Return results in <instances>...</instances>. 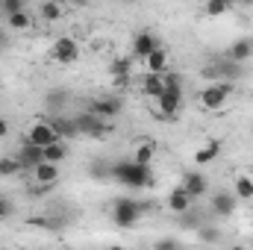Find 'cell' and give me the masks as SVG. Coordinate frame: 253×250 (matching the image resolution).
Instances as JSON below:
<instances>
[{"label": "cell", "mask_w": 253, "mask_h": 250, "mask_svg": "<svg viewBox=\"0 0 253 250\" xmlns=\"http://www.w3.org/2000/svg\"><path fill=\"white\" fill-rule=\"evenodd\" d=\"M109 174H112L115 183H121V186H126V188H150L153 186L150 168L135 165V162H115V165L109 168Z\"/></svg>", "instance_id": "obj_1"}, {"label": "cell", "mask_w": 253, "mask_h": 250, "mask_svg": "<svg viewBox=\"0 0 253 250\" xmlns=\"http://www.w3.org/2000/svg\"><path fill=\"white\" fill-rule=\"evenodd\" d=\"M144 203H138V200H132V197H118L115 200V206H112V221L118 224V227H135L138 224V218L144 215Z\"/></svg>", "instance_id": "obj_2"}, {"label": "cell", "mask_w": 253, "mask_h": 250, "mask_svg": "<svg viewBox=\"0 0 253 250\" xmlns=\"http://www.w3.org/2000/svg\"><path fill=\"white\" fill-rule=\"evenodd\" d=\"M230 94H233V83H209L200 91V106L209 109V112H215V109H221L227 103Z\"/></svg>", "instance_id": "obj_3"}, {"label": "cell", "mask_w": 253, "mask_h": 250, "mask_svg": "<svg viewBox=\"0 0 253 250\" xmlns=\"http://www.w3.org/2000/svg\"><path fill=\"white\" fill-rule=\"evenodd\" d=\"M156 103H159V115H162L165 121H174L177 112H180V106H183V88L165 85V91H162V97H159Z\"/></svg>", "instance_id": "obj_4"}, {"label": "cell", "mask_w": 253, "mask_h": 250, "mask_svg": "<svg viewBox=\"0 0 253 250\" xmlns=\"http://www.w3.org/2000/svg\"><path fill=\"white\" fill-rule=\"evenodd\" d=\"M24 141H30V144H36V147H50V144H56L59 141V135H56V129L50 126L47 118H42V121H36V124L30 126V132H27V138Z\"/></svg>", "instance_id": "obj_5"}, {"label": "cell", "mask_w": 253, "mask_h": 250, "mask_svg": "<svg viewBox=\"0 0 253 250\" xmlns=\"http://www.w3.org/2000/svg\"><path fill=\"white\" fill-rule=\"evenodd\" d=\"M50 56H53L59 65H74L77 59H80V44H77V39H71V36H59V39L53 42Z\"/></svg>", "instance_id": "obj_6"}, {"label": "cell", "mask_w": 253, "mask_h": 250, "mask_svg": "<svg viewBox=\"0 0 253 250\" xmlns=\"http://www.w3.org/2000/svg\"><path fill=\"white\" fill-rule=\"evenodd\" d=\"M91 115H97L100 121H109V118H118V112H121V97H112V94H103V97H97L94 103H91V109H88Z\"/></svg>", "instance_id": "obj_7"}, {"label": "cell", "mask_w": 253, "mask_h": 250, "mask_svg": "<svg viewBox=\"0 0 253 250\" xmlns=\"http://www.w3.org/2000/svg\"><path fill=\"white\" fill-rule=\"evenodd\" d=\"M74 124H77V132H80V135L100 138V135L106 132V121H100V118H97V115H91V112L77 115V118H74Z\"/></svg>", "instance_id": "obj_8"}, {"label": "cell", "mask_w": 253, "mask_h": 250, "mask_svg": "<svg viewBox=\"0 0 253 250\" xmlns=\"http://www.w3.org/2000/svg\"><path fill=\"white\" fill-rule=\"evenodd\" d=\"M206 77H215V83H233V80H239L242 77V65L236 62H218V65H209L206 71H203Z\"/></svg>", "instance_id": "obj_9"}, {"label": "cell", "mask_w": 253, "mask_h": 250, "mask_svg": "<svg viewBox=\"0 0 253 250\" xmlns=\"http://www.w3.org/2000/svg\"><path fill=\"white\" fill-rule=\"evenodd\" d=\"M18 162H21L24 171H36V168L44 162V150L36 147V144H30V141H24L21 150H18Z\"/></svg>", "instance_id": "obj_10"}, {"label": "cell", "mask_w": 253, "mask_h": 250, "mask_svg": "<svg viewBox=\"0 0 253 250\" xmlns=\"http://www.w3.org/2000/svg\"><path fill=\"white\" fill-rule=\"evenodd\" d=\"M153 50H159V39H156L150 30H144V33H138V36L132 39V56H138V59H147Z\"/></svg>", "instance_id": "obj_11"}, {"label": "cell", "mask_w": 253, "mask_h": 250, "mask_svg": "<svg viewBox=\"0 0 253 250\" xmlns=\"http://www.w3.org/2000/svg\"><path fill=\"white\" fill-rule=\"evenodd\" d=\"M253 56V39L248 36V39H236L233 44H230V50H227V59L236 65H242L245 59H251Z\"/></svg>", "instance_id": "obj_12"}, {"label": "cell", "mask_w": 253, "mask_h": 250, "mask_svg": "<svg viewBox=\"0 0 253 250\" xmlns=\"http://www.w3.org/2000/svg\"><path fill=\"white\" fill-rule=\"evenodd\" d=\"M33 180H36V186L53 188L56 183H59V165H47V162H42V165L33 171Z\"/></svg>", "instance_id": "obj_13"}, {"label": "cell", "mask_w": 253, "mask_h": 250, "mask_svg": "<svg viewBox=\"0 0 253 250\" xmlns=\"http://www.w3.org/2000/svg\"><path fill=\"white\" fill-rule=\"evenodd\" d=\"M212 212L221 215V218H230V215L236 212V194H230V191L215 194V197H212Z\"/></svg>", "instance_id": "obj_14"}, {"label": "cell", "mask_w": 253, "mask_h": 250, "mask_svg": "<svg viewBox=\"0 0 253 250\" xmlns=\"http://www.w3.org/2000/svg\"><path fill=\"white\" fill-rule=\"evenodd\" d=\"M153 156H156V141H150V138H141V141L135 144V156H132V162H135V165H144V168H150Z\"/></svg>", "instance_id": "obj_15"}, {"label": "cell", "mask_w": 253, "mask_h": 250, "mask_svg": "<svg viewBox=\"0 0 253 250\" xmlns=\"http://www.w3.org/2000/svg\"><path fill=\"white\" fill-rule=\"evenodd\" d=\"M168 209L174 212V215H186L191 209V197L183 191V186H177L171 194H168Z\"/></svg>", "instance_id": "obj_16"}, {"label": "cell", "mask_w": 253, "mask_h": 250, "mask_svg": "<svg viewBox=\"0 0 253 250\" xmlns=\"http://www.w3.org/2000/svg\"><path fill=\"white\" fill-rule=\"evenodd\" d=\"M206 177L203 174H197V171H191V174H186V180H183V191L189 194L191 200L194 197H200V194H206Z\"/></svg>", "instance_id": "obj_17"}, {"label": "cell", "mask_w": 253, "mask_h": 250, "mask_svg": "<svg viewBox=\"0 0 253 250\" xmlns=\"http://www.w3.org/2000/svg\"><path fill=\"white\" fill-rule=\"evenodd\" d=\"M50 126L56 129V135H59V141L65 138H74V135H80L77 132V124H74V118H65V115H56V118H47Z\"/></svg>", "instance_id": "obj_18"}, {"label": "cell", "mask_w": 253, "mask_h": 250, "mask_svg": "<svg viewBox=\"0 0 253 250\" xmlns=\"http://www.w3.org/2000/svg\"><path fill=\"white\" fill-rule=\"evenodd\" d=\"M141 88H144V94H147V97L159 100V97H162V91H165V77H162V74H144Z\"/></svg>", "instance_id": "obj_19"}, {"label": "cell", "mask_w": 253, "mask_h": 250, "mask_svg": "<svg viewBox=\"0 0 253 250\" xmlns=\"http://www.w3.org/2000/svg\"><path fill=\"white\" fill-rule=\"evenodd\" d=\"M221 156V141H209V144H203L197 153H194V165H209V162H215Z\"/></svg>", "instance_id": "obj_20"}, {"label": "cell", "mask_w": 253, "mask_h": 250, "mask_svg": "<svg viewBox=\"0 0 253 250\" xmlns=\"http://www.w3.org/2000/svg\"><path fill=\"white\" fill-rule=\"evenodd\" d=\"M144 62H147V74H165V71H168V50L159 47V50H153Z\"/></svg>", "instance_id": "obj_21"}, {"label": "cell", "mask_w": 253, "mask_h": 250, "mask_svg": "<svg viewBox=\"0 0 253 250\" xmlns=\"http://www.w3.org/2000/svg\"><path fill=\"white\" fill-rule=\"evenodd\" d=\"M65 156H68V147H65V141H56V144L44 147V162H47V165H59Z\"/></svg>", "instance_id": "obj_22"}, {"label": "cell", "mask_w": 253, "mask_h": 250, "mask_svg": "<svg viewBox=\"0 0 253 250\" xmlns=\"http://www.w3.org/2000/svg\"><path fill=\"white\" fill-rule=\"evenodd\" d=\"M109 71H112L115 83H118V85H124L126 80H129V71H132V62H129V59H115Z\"/></svg>", "instance_id": "obj_23"}, {"label": "cell", "mask_w": 253, "mask_h": 250, "mask_svg": "<svg viewBox=\"0 0 253 250\" xmlns=\"http://www.w3.org/2000/svg\"><path fill=\"white\" fill-rule=\"evenodd\" d=\"M24 168H21V162H18V156H0V177H15V174H21Z\"/></svg>", "instance_id": "obj_24"}, {"label": "cell", "mask_w": 253, "mask_h": 250, "mask_svg": "<svg viewBox=\"0 0 253 250\" xmlns=\"http://www.w3.org/2000/svg\"><path fill=\"white\" fill-rule=\"evenodd\" d=\"M39 12H42V18H44V21H59V18H62V6H59V3H53V0L42 3V6H39Z\"/></svg>", "instance_id": "obj_25"}, {"label": "cell", "mask_w": 253, "mask_h": 250, "mask_svg": "<svg viewBox=\"0 0 253 250\" xmlns=\"http://www.w3.org/2000/svg\"><path fill=\"white\" fill-rule=\"evenodd\" d=\"M236 197H242V200H251L253 197V180L251 177H239V180H236Z\"/></svg>", "instance_id": "obj_26"}, {"label": "cell", "mask_w": 253, "mask_h": 250, "mask_svg": "<svg viewBox=\"0 0 253 250\" xmlns=\"http://www.w3.org/2000/svg\"><path fill=\"white\" fill-rule=\"evenodd\" d=\"M9 27L12 30H27V27H33V18L27 12H15V15H9Z\"/></svg>", "instance_id": "obj_27"}, {"label": "cell", "mask_w": 253, "mask_h": 250, "mask_svg": "<svg viewBox=\"0 0 253 250\" xmlns=\"http://www.w3.org/2000/svg\"><path fill=\"white\" fill-rule=\"evenodd\" d=\"M227 12H230V3H227V0H209V3H206V15H212V18L227 15Z\"/></svg>", "instance_id": "obj_28"}, {"label": "cell", "mask_w": 253, "mask_h": 250, "mask_svg": "<svg viewBox=\"0 0 253 250\" xmlns=\"http://www.w3.org/2000/svg\"><path fill=\"white\" fill-rule=\"evenodd\" d=\"M65 100H68V97H65L62 88H59V91H50V94H47V109H56V112H59L65 106Z\"/></svg>", "instance_id": "obj_29"}, {"label": "cell", "mask_w": 253, "mask_h": 250, "mask_svg": "<svg viewBox=\"0 0 253 250\" xmlns=\"http://www.w3.org/2000/svg\"><path fill=\"white\" fill-rule=\"evenodd\" d=\"M0 9H3V15L9 18V15H15V12H24V3H21V0H3Z\"/></svg>", "instance_id": "obj_30"}, {"label": "cell", "mask_w": 253, "mask_h": 250, "mask_svg": "<svg viewBox=\"0 0 253 250\" xmlns=\"http://www.w3.org/2000/svg\"><path fill=\"white\" fill-rule=\"evenodd\" d=\"M218 230H212V227H206V230H200V242H206V245H212V242H218Z\"/></svg>", "instance_id": "obj_31"}, {"label": "cell", "mask_w": 253, "mask_h": 250, "mask_svg": "<svg viewBox=\"0 0 253 250\" xmlns=\"http://www.w3.org/2000/svg\"><path fill=\"white\" fill-rule=\"evenodd\" d=\"M12 209H15V206H12V200L0 194V221H3V218H9V215H12Z\"/></svg>", "instance_id": "obj_32"}, {"label": "cell", "mask_w": 253, "mask_h": 250, "mask_svg": "<svg viewBox=\"0 0 253 250\" xmlns=\"http://www.w3.org/2000/svg\"><path fill=\"white\" fill-rule=\"evenodd\" d=\"M156 250H180V245H177L174 239H165V242H159V245H156Z\"/></svg>", "instance_id": "obj_33"}, {"label": "cell", "mask_w": 253, "mask_h": 250, "mask_svg": "<svg viewBox=\"0 0 253 250\" xmlns=\"http://www.w3.org/2000/svg\"><path fill=\"white\" fill-rule=\"evenodd\" d=\"M6 135H9V121L0 118V138H6Z\"/></svg>", "instance_id": "obj_34"}, {"label": "cell", "mask_w": 253, "mask_h": 250, "mask_svg": "<svg viewBox=\"0 0 253 250\" xmlns=\"http://www.w3.org/2000/svg\"><path fill=\"white\" fill-rule=\"evenodd\" d=\"M227 250H245V248H242V245H236V248H227Z\"/></svg>", "instance_id": "obj_35"}, {"label": "cell", "mask_w": 253, "mask_h": 250, "mask_svg": "<svg viewBox=\"0 0 253 250\" xmlns=\"http://www.w3.org/2000/svg\"><path fill=\"white\" fill-rule=\"evenodd\" d=\"M109 250H124V248H121V245H115V248H109Z\"/></svg>", "instance_id": "obj_36"}]
</instances>
